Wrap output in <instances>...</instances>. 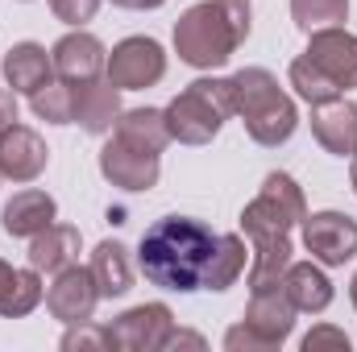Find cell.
Listing matches in <instances>:
<instances>
[{
  "label": "cell",
  "instance_id": "52a82bcc",
  "mask_svg": "<svg viewBox=\"0 0 357 352\" xmlns=\"http://www.w3.org/2000/svg\"><path fill=\"white\" fill-rule=\"evenodd\" d=\"M167 75V54L154 38H125L108 54V83L121 91L154 88Z\"/></svg>",
  "mask_w": 357,
  "mask_h": 352
},
{
  "label": "cell",
  "instance_id": "277c9868",
  "mask_svg": "<svg viewBox=\"0 0 357 352\" xmlns=\"http://www.w3.org/2000/svg\"><path fill=\"white\" fill-rule=\"evenodd\" d=\"M162 112H167L171 141L208 145L220 133V125L237 112L233 79H195V83H187V88L178 91Z\"/></svg>",
  "mask_w": 357,
  "mask_h": 352
},
{
  "label": "cell",
  "instance_id": "f1b7e54d",
  "mask_svg": "<svg viewBox=\"0 0 357 352\" xmlns=\"http://www.w3.org/2000/svg\"><path fill=\"white\" fill-rule=\"evenodd\" d=\"M225 349H229V352H274V344H270L266 336H258V332L241 319L237 328H229V332H225Z\"/></svg>",
  "mask_w": 357,
  "mask_h": 352
},
{
  "label": "cell",
  "instance_id": "cb8c5ba5",
  "mask_svg": "<svg viewBox=\"0 0 357 352\" xmlns=\"http://www.w3.org/2000/svg\"><path fill=\"white\" fill-rule=\"evenodd\" d=\"M245 257H250V249H245V241L237 232L216 237V249H212V257L204 265V286L199 290H229L245 273Z\"/></svg>",
  "mask_w": 357,
  "mask_h": 352
},
{
  "label": "cell",
  "instance_id": "74e56055",
  "mask_svg": "<svg viewBox=\"0 0 357 352\" xmlns=\"http://www.w3.org/2000/svg\"><path fill=\"white\" fill-rule=\"evenodd\" d=\"M349 178H354V191H357V154H354V170H349Z\"/></svg>",
  "mask_w": 357,
  "mask_h": 352
},
{
  "label": "cell",
  "instance_id": "8d00e7d4",
  "mask_svg": "<svg viewBox=\"0 0 357 352\" xmlns=\"http://www.w3.org/2000/svg\"><path fill=\"white\" fill-rule=\"evenodd\" d=\"M349 298H354V307H357V273H354V282H349Z\"/></svg>",
  "mask_w": 357,
  "mask_h": 352
},
{
  "label": "cell",
  "instance_id": "2e32d148",
  "mask_svg": "<svg viewBox=\"0 0 357 352\" xmlns=\"http://www.w3.org/2000/svg\"><path fill=\"white\" fill-rule=\"evenodd\" d=\"M121 88H112L108 79H88V83H75V120L96 133V137H104V133H112L116 129V120H121Z\"/></svg>",
  "mask_w": 357,
  "mask_h": 352
},
{
  "label": "cell",
  "instance_id": "83f0119b",
  "mask_svg": "<svg viewBox=\"0 0 357 352\" xmlns=\"http://www.w3.org/2000/svg\"><path fill=\"white\" fill-rule=\"evenodd\" d=\"M38 303H42V278H38V269L29 265V269H17L8 294L0 298V315H4V319H25Z\"/></svg>",
  "mask_w": 357,
  "mask_h": 352
},
{
  "label": "cell",
  "instance_id": "8fae6325",
  "mask_svg": "<svg viewBox=\"0 0 357 352\" xmlns=\"http://www.w3.org/2000/svg\"><path fill=\"white\" fill-rule=\"evenodd\" d=\"M341 91L357 88V33L333 25V29H316L307 33V50H303Z\"/></svg>",
  "mask_w": 357,
  "mask_h": 352
},
{
  "label": "cell",
  "instance_id": "8992f818",
  "mask_svg": "<svg viewBox=\"0 0 357 352\" xmlns=\"http://www.w3.org/2000/svg\"><path fill=\"white\" fill-rule=\"evenodd\" d=\"M171 332H175V315H171L167 303L129 307L125 315H116V319L104 328L112 352H162Z\"/></svg>",
  "mask_w": 357,
  "mask_h": 352
},
{
  "label": "cell",
  "instance_id": "44dd1931",
  "mask_svg": "<svg viewBox=\"0 0 357 352\" xmlns=\"http://www.w3.org/2000/svg\"><path fill=\"white\" fill-rule=\"evenodd\" d=\"M79 262V228L71 224H50L38 237H29V265L38 273H59Z\"/></svg>",
  "mask_w": 357,
  "mask_h": 352
},
{
  "label": "cell",
  "instance_id": "f546056e",
  "mask_svg": "<svg viewBox=\"0 0 357 352\" xmlns=\"http://www.w3.org/2000/svg\"><path fill=\"white\" fill-rule=\"evenodd\" d=\"M303 352H324V349H337V352H349V336L341 332V328H333V323H320V328H312L307 336H303Z\"/></svg>",
  "mask_w": 357,
  "mask_h": 352
},
{
  "label": "cell",
  "instance_id": "484cf974",
  "mask_svg": "<svg viewBox=\"0 0 357 352\" xmlns=\"http://www.w3.org/2000/svg\"><path fill=\"white\" fill-rule=\"evenodd\" d=\"M29 108H33V116H42L46 125H71L75 120V88L71 83H46L42 91H33L29 95Z\"/></svg>",
  "mask_w": 357,
  "mask_h": 352
},
{
  "label": "cell",
  "instance_id": "1f68e13d",
  "mask_svg": "<svg viewBox=\"0 0 357 352\" xmlns=\"http://www.w3.org/2000/svg\"><path fill=\"white\" fill-rule=\"evenodd\" d=\"M96 8H100V0H50V13H54L59 21H67V25H84V21H91Z\"/></svg>",
  "mask_w": 357,
  "mask_h": 352
},
{
  "label": "cell",
  "instance_id": "d590c367",
  "mask_svg": "<svg viewBox=\"0 0 357 352\" xmlns=\"http://www.w3.org/2000/svg\"><path fill=\"white\" fill-rule=\"evenodd\" d=\"M13 278H17V269H13L8 262H0V298L8 294V286H13Z\"/></svg>",
  "mask_w": 357,
  "mask_h": 352
},
{
  "label": "cell",
  "instance_id": "e0dca14e",
  "mask_svg": "<svg viewBox=\"0 0 357 352\" xmlns=\"http://www.w3.org/2000/svg\"><path fill=\"white\" fill-rule=\"evenodd\" d=\"M54 216H59V203L46 195V191H17L8 203H4V211H0V224H4V232L8 237H38L42 228H50L54 224Z\"/></svg>",
  "mask_w": 357,
  "mask_h": 352
},
{
  "label": "cell",
  "instance_id": "5b68a950",
  "mask_svg": "<svg viewBox=\"0 0 357 352\" xmlns=\"http://www.w3.org/2000/svg\"><path fill=\"white\" fill-rule=\"evenodd\" d=\"M307 216V199H303V186L291 175L274 170L266 175L258 199L241 211V232H254V228H274V232H291L295 224H303Z\"/></svg>",
  "mask_w": 357,
  "mask_h": 352
},
{
  "label": "cell",
  "instance_id": "4fadbf2b",
  "mask_svg": "<svg viewBox=\"0 0 357 352\" xmlns=\"http://www.w3.org/2000/svg\"><path fill=\"white\" fill-rule=\"evenodd\" d=\"M250 245H254V265L245 273V286L250 294H262V290H274L282 286V273L291 265V232H274V228H254L245 232Z\"/></svg>",
  "mask_w": 357,
  "mask_h": 352
},
{
  "label": "cell",
  "instance_id": "836d02e7",
  "mask_svg": "<svg viewBox=\"0 0 357 352\" xmlns=\"http://www.w3.org/2000/svg\"><path fill=\"white\" fill-rule=\"evenodd\" d=\"M167 349H204V336H195V332H183V328H175V332L167 336Z\"/></svg>",
  "mask_w": 357,
  "mask_h": 352
},
{
  "label": "cell",
  "instance_id": "ffe728a7",
  "mask_svg": "<svg viewBox=\"0 0 357 352\" xmlns=\"http://www.w3.org/2000/svg\"><path fill=\"white\" fill-rule=\"evenodd\" d=\"M4 79L8 88L21 91V95H33L54 79V58L46 54V46L38 42H17L8 54H4Z\"/></svg>",
  "mask_w": 357,
  "mask_h": 352
},
{
  "label": "cell",
  "instance_id": "7402d4cb",
  "mask_svg": "<svg viewBox=\"0 0 357 352\" xmlns=\"http://www.w3.org/2000/svg\"><path fill=\"white\" fill-rule=\"evenodd\" d=\"M88 269L96 278L100 298H121V294L133 290V265H129V249L121 241H100Z\"/></svg>",
  "mask_w": 357,
  "mask_h": 352
},
{
  "label": "cell",
  "instance_id": "3957f363",
  "mask_svg": "<svg viewBox=\"0 0 357 352\" xmlns=\"http://www.w3.org/2000/svg\"><path fill=\"white\" fill-rule=\"evenodd\" d=\"M233 95H237V116L245 120V133L266 145L278 150L295 137L299 129V112L295 99L278 88V79L270 75L266 67H245L233 75Z\"/></svg>",
  "mask_w": 357,
  "mask_h": 352
},
{
  "label": "cell",
  "instance_id": "ba28073f",
  "mask_svg": "<svg viewBox=\"0 0 357 352\" xmlns=\"http://www.w3.org/2000/svg\"><path fill=\"white\" fill-rule=\"evenodd\" d=\"M303 249L320 265H345L357 257V220L345 211H307Z\"/></svg>",
  "mask_w": 357,
  "mask_h": 352
},
{
  "label": "cell",
  "instance_id": "7c38bea8",
  "mask_svg": "<svg viewBox=\"0 0 357 352\" xmlns=\"http://www.w3.org/2000/svg\"><path fill=\"white\" fill-rule=\"evenodd\" d=\"M50 58H54V75L63 83H71V88L75 83H88V79H100V71L108 67V54H104L100 38H91L84 29L59 38L54 50H50Z\"/></svg>",
  "mask_w": 357,
  "mask_h": 352
},
{
  "label": "cell",
  "instance_id": "9c48e42d",
  "mask_svg": "<svg viewBox=\"0 0 357 352\" xmlns=\"http://www.w3.org/2000/svg\"><path fill=\"white\" fill-rule=\"evenodd\" d=\"M96 303H100V290H96V278H91V269L84 265H67V269H59L54 273V282H50V290H46V311L59 319V323H88L91 315H96Z\"/></svg>",
  "mask_w": 357,
  "mask_h": 352
},
{
  "label": "cell",
  "instance_id": "f35d334b",
  "mask_svg": "<svg viewBox=\"0 0 357 352\" xmlns=\"http://www.w3.org/2000/svg\"><path fill=\"white\" fill-rule=\"evenodd\" d=\"M0 178H4V175H0Z\"/></svg>",
  "mask_w": 357,
  "mask_h": 352
},
{
  "label": "cell",
  "instance_id": "d6986e66",
  "mask_svg": "<svg viewBox=\"0 0 357 352\" xmlns=\"http://www.w3.org/2000/svg\"><path fill=\"white\" fill-rule=\"evenodd\" d=\"M282 294L295 303V311L320 315L333 303V282H328V273L316 262H291L287 273H282Z\"/></svg>",
  "mask_w": 357,
  "mask_h": 352
},
{
  "label": "cell",
  "instance_id": "6da1fadb",
  "mask_svg": "<svg viewBox=\"0 0 357 352\" xmlns=\"http://www.w3.org/2000/svg\"><path fill=\"white\" fill-rule=\"evenodd\" d=\"M216 249V232L191 216H162L142 232L137 265L142 273L175 294H191L204 286V265Z\"/></svg>",
  "mask_w": 357,
  "mask_h": 352
},
{
  "label": "cell",
  "instance_id": "ac0fdd59",
  "mask_svg": "<svg viewBox=\"0 0 357 352\" xmlns=\"http://www.w3.org/2000/svg\"><path fill=\"white\" fill-rule=\"evenodd\" d=\"M295 315H299V311H295V303L282 294V286L254 294L250 307H245V323H250L258 336H266L274 349H282V340L295 332Z\"/></svg>",
  "mask_w": 357,
  "mask_h": 352
},
{
  "label": "cell",
  "instance_id": "4316f807",
  "mask_svg": "<svg viewBox=\"0 0 357 352\" xmlns=\"http://www.w3.org/2000/svg\"><path fill=\"white\" fill-rule=\"evenodd\" d=\"M349 17V0H291V21L303 29V33H316V29H333Z\"/></svg>",
  "mask_w": 357,
  "mask_h": 352
},
{
  "label": "cell",
  "instance_id": "d6a6232c",
  "mask_svg": "<svg viewBox=\"0 0 357 352\" xmlns=\"http://www.w3.org/2000/svg\"><path fill=\"white\" fill-rule=\"evenodd\" d=\"M17 125V91L0 88V133Z\"/></svg>",
  "mask_w": 357,
  "mask_h": 352
},
{
  "label": "cell",
  "instance_id": "30bf717a",
  "mask_svg": "<svg viewBox=\"0 0 357 352\" xmlns=\"http://www.w3.org/2000/svg\"><path fill=\"white\" fill-rule=\"evenodd\" d=\"M100 175L121 191H150V186H158L162 162H158V154L137 150V145H129L112 133V141L100 150Z\"/></svg>",
  "mask_w": 357,
  "mask_h": 352
},
{
  "label": "cell",
  "instance_id": "5bb4252c",
  "mask_svg": "<svg viewBox=\"0 0 357 352\" xmlns=\"http://www.w3.org/2000/svg\"><path fill=\"white\" fill-rule=\"evenodd\" d=\"M46 141L29 129V125H13L0 133V175L13 178V182H33V178L46 170Z\"/></svg>",
  "mask_w": 357,
  "mask_h": 352
},
{
  "label": "cell",
  "instance_id": "e575fe53",
  "mask_svg": "<svg viewBox=\"0 0 357 352\" xmlns=\"http://www.w3.org/2000/svg\"><path fill=\"white\" fill-rule=\"evenodd\" d=\"M116 8H133V13H146V8H162L167 0H112Z\"/></svg>",
  "mask_w": 357,
  "mask_h": 352
},
{
  "label": "cell",
  "instance_id": "4dcf8cb0",
  "mask_svg": "<svg viewBox=\"0 0 357 352\" xmlns=\"http://www.w3.org/2000/svg\"><path fill=\"white\" fill-rule=\"evenodd\" d=\"M75 349H108L104 328H91V319L88 323H71V332L63 336V352H75Z\"/></svg>",
  "mask_w": 357,
  "mask_h": 352
},
{
  "label": "cell",
  "instance_id": "9a60e30c",
  "mask_svg": "<svg viewBox=\"0 0 357 352\" xmlns=\"http://www.w3.org/2000/svg\"><path fill=\"white\" fill-rule=\"evenodd\" d=\"M312 133L316 141L337 154V158H354L357 154V104L354 99H328L312 108Z\"/></svg>",
  "mask_w": 357,
  "mask_h": 352
},
{
  "label": "cell",
  "instance_id": "7a4b0ae2",
  "mask_svg": "<svg viewBox=\"0 0 357 352\" xmlns=\"http://www.w3.org/2000/svg\"><path fill=\"white\" fill-rule=\"evenodd\" d=\"M250 38V0H204L175 21V50L195 71H216Z\"/></svg>",
  "mask_w": 357,
  "mask_h": 352
},
{
  "label": "cell",
  "instance_id": "d4e9b609",
  "mask_svg": "<svg viewBox=\"0 0 357 352\" xmlns=\"http://www.w3.org/2000/svg\"><path fill=\"white\" fill-rule=\"evenodd\" d=\"M287 79H291V88L299 91V99H307L312 108H316V104H328V99H341V95H345V91L337 88V83H333V79H328V75H324V71H320L312 58H307V54H299V58L291 63Z\"/></svg>",
  "mask_w": 357,
  "mask_h": 352
},
{
  "label": "cell",
  "instance_id": "603a6c76",
  "mask_svg": "<svg viewBox=\"0 0 357 352\" xmlns=\"http://www.w3.org/2000/svg\"><path fill=\"white\" fill-rule=\"evenodd\" d=\"M121 141L137 145V150H150V154H162L171 145V129H167V112L158 108H129L121 112L116 129H112Z\"/></svg>",
  "mask_w": 357,
  "mask_h": 352
}]
</instances>
